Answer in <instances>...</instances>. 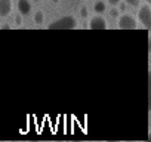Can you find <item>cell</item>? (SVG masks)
I'll return each instance as SVG.
<instances>
[{
	"mask_svg": "<svg viewBox=\"0 0 151 142\" xmlns=\"http://www.w3.org/2000/svg\"><path fill=\"white\" fill-rule=\"evenodd\" d=\"M50 2H52V3H55V5H58V3H59V0H50Z\"/></svg>",
	"mask_w": 151,
	"mask_h": 142,
	"instance_id": "cell-14",
	"label": "cell"
},
{
	"mask_svg": "<svg viewBox=\"0 0 151 142\" xmlns=\"http://www.w3.org/2000/svg\"><path fill=\"white\" fill-rule=\"evenodd\" d=\"M144 2H148V3H150V2H151V0H144Z\"/></svg>",
	"mask_w": 151,
	"mask_h": 142,
	"instance_id": "cell-15",
	"label": "cell"
},
{
	"mask_svg": "<svg viewBox=\"0 0 151 142\" xmlns=\"http://www.w3.org/2000/svg\"><path fill=\"white\" fill-rule=\"evenodd\" d=\"M139 8V11H138V22H141L142 24V27L144 28H150L151 27V6H150V3L148 2H145V3H142V5H139L138 6Z\"/></svg>",
	"mask_w": 151,
	"mask_h": 142,
	"instance_id": "cell-3",
	"label": "cell"
},
{
	"mask_svg": "<svg viewBox=\"0 0 151 142\" xmlns=\"http://www.w3.org/2000/svg\"><path fill=\"white\" fill-rule=\"evenodd\" d=\"M17 8H18L19 15H22V16H28L31 14V11H33V6H31L30 0H18Z\"/></svg>",
	"mask_w": 151,
	"mask_h": 142,
	"instance_id": "cell-5",
	"label": "cell"
},
{
	"mask_svg": "<svg viewBox=\"0 0 151 142\" xmlns=\"http://www.w3.org/2000/svg\"><path fill=\"white\" fill-rule=\"evenodd\" d=\"M12 0H0V18H8L12 12Z\"/></svg>",
	"mask_w": 151,
	"mask_h": 142,
	"instance_id": "cell-6",
	"label": "cell"
},
{
	"mask_svg": "<svg viewBox=\"0 0 151 142\" xmlns=\"http://www.w3.org/2000/svg\"><path fill=\"white\" fill-rule=\"evenodd\" d=\"M117 28L120 30H136L139 28V22L130 14H122L117 16Z\"/></svg>",
	"mask_w": 151,
	"mask_h": 142,
	"instance_id": "cell-2",
	"label": "cell"
},
{
	"mask_svg": "<svg viewBox=\"0 0 151 142\" xmlns=\"http://www.w3.org/2000/svg\"><path fill=\"white\" fill-rule=\"evenodd\" d=\"M108 2V5H111V6H119V3L122 2V0H107Z\"/></svg>",
	"mask_w": 151,
	"mask_h": 142,
	"instance_id": "cell-12",
	"label": "cell"
},
{
	"mask_svg": "<svg viewBox=\"0 0 151 142\" xmlns=\"http://www.w3.org/2000/svg\"><path fill=\"white\" fill-rule=\"evenodd\" d=\"M93 12L98 15H102L104 12H107V3L104 0H96L95 5H93Z\"/></svg>",
	"mask_w": 151,
	"mask_h": 142,
	"instance_id": "cell-7",
	"label": "cell"
},
{
	"mask_svg": "<svg viewBox=\"0 0 151 142\" xmlns=\"http://www.w3.org/2000/svg\"><path fill=\"white\" fill-rule=\"evenodd\" d=\"M89 28L91 30H107L108 28V24H107V19L102 16V15H95L91 18L89 21Z\"/></svg>",
	"mask_w": 151,
	"mask_h": 142,
	"instance_id": "cell-4",
	"label": "cell"
},
{
	"mask_svg": "<svg viewBox=\"0 0 151 142\" xmlns=\"http://www.w3.org/2000/svg\"><path fill=\"white\" fill-rule=\"evenodd\" d=\"M33 19L36 24H43L45 22V12L43 11H36L33 15Z\"/></svg>",
	"mask_w": 151,
	"mask_h": 142,
	"instance_id": "cell-8",
	"label": "cell"
},
{
	"mask_svg": "<svg viewBox=\"0 0 151 142\" xmlns=\"http://www.w3.org/2000/svg\"><path fill=\"white\" fill-rule=\"evenodd\" d=\"M88 15H89V9H88V6H82L80 8V18H88Z\"/></svg>",
	"mask_w": 151,
	"mask_h": 142,
	"instance_id": "cell-11",
	"label": "cell"
},
{
	"mask_svg": "<svg viewBox=\"0 0 151 142\" xmlns=\"http://www.w3.org/2000/svg\"><path fill=\"white\" fill-rule=\"evenodd\" d=\"M33 2H40V0H33Z\"/></svg>",
	"mask_w": 151,
	"mask_h": 142,
	"instance_id": "cell-16",
	"label": "cell"
},
{
	"mask_svg": "<svg viewBox=\"0 0 151 142\" xmlns=\"http://www.w3.org/2000/svg\"><path fill=\"white\" fill-rule=\"evenodd\" d=\"M0 28H2V30H11V25H2Z\"/></svg>",
	"mask_w": 151,
	"mask_h": 142,
	"instance_id": "cell-13",
	"label": "cell"
},
{
	"mask_svg": "<svg viewBox=\"0 0 151 142\" xmlns=\"http://www.w3.org/2000/svg\"><path fill=\"white\" fill-rule=\"evenodd\" d=\"M108 14H110V16H113V18H117V16L120 15V9H119L117 6H113V8L108 11Z\"/></svg>",
	"mask_w": 151,
	"mask_h": 142,
	"instance_id": "cell-9",
	"label": "cell"
},
{
	"mask_svg": "<svg viewBox=\"0 0 151 142\" xmlns=\"http://www.w3.org/2000/svg\"><path fill=\"white\" fill-rule=\"evenodd\" d=\"M77 25L79 22L74 15H65V16H61L52 21L47 25V30H74V28H77Z\"/></svg>",
	"mask_w": 151,
	"mask_h": 142,
	"instance_id": "cell-1",
	"label": "cell"
},
{
	"mask_svg": "<svg viewBox=\"0 0 151 142\" xmlns=\"http://www.w3.org/2000/svg\"><path fill=\"white\" fill-rule=\"evenodd\" d=\"M123 2L129 6H133V8H138L141 5V0H123Z\"/></svg>",
	"mask_w": 151,
	"mask_h": 142,
	"instance_id": "cell-10",
	"label": "cell"
}]
</instances>
